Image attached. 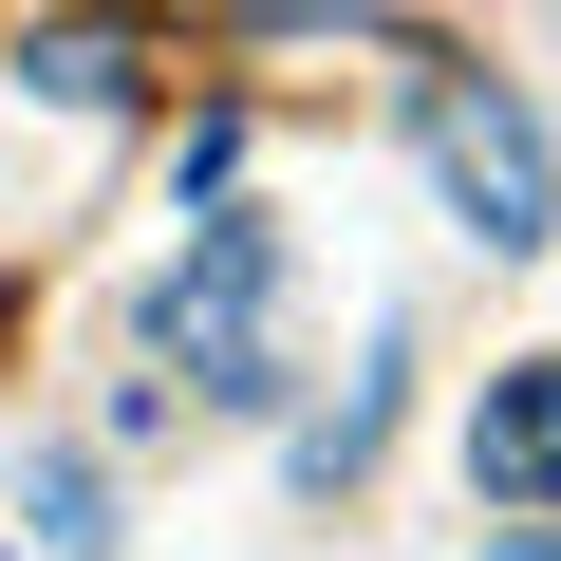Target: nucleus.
I'll list each match as a JSON object with an SVG mask.
<instances>
[{"label": "nucleus", "mask_w": 561, "mask_h": 561, "mask_svg": "<svg viewBox=\"0 0 561 561\" xmlns=\"http://www.w3.org/2000/svg\"><path fill=\"white\" fill-rule=\"evenodd\" d=\"M412 150H431V187H449V225H468L486 262L561 243V150H542V113H524L505 76H431V94H412Z\"/></svg>", "instance_id": "nucleus-2"}, {"label": "nucleus", "mask_w": 561, "mask_h": 561, "mask_svg": "<svg viewBox=\"0 0 561 561\" xmlns=\"http://www.w3.org/2000/svg\"><path fill=\"white\" fill-rule=\"evenodd\" d=\"M20 524H38L57 561H94V542H113V505H94V468H76V449H38V468H20Z\"/></svg>", "instance_id": "nucleus-4"}, {"label": "nucleus", "mask_w": 561, "mask_h": 561, "mask_svg": "<svg viewBox=\"0 0 561 561\" xmlns=\"http://www.w3.org/2000/svg\"><path fill=\"white\" fill-rule=\"evenodd\" d=\"M150 356L206 393V412H262L280 393V225L262 206H206L187 262L150 280Z\"/></svg>", "instance_id": "nucleus-1"}, {"label": "nucleus", "mask_w": 561, "mask_h": 561, "mask_svg": "<svg viewBox=\"0 0 561 561\" xmlns=\"http://www.w3.org/2000/svg\"><path fill=\"white\" fill-rule=\"evenodd\" d=\"M486 561H561V524H505V542H486Z\"/></svg>", "instance_id": "nucleus-5"}, {"label": "nucleus", "mask_w": 561, "mask_h": 561, "mask_svg": "<svg viewBox=\"0 0 561 561\" xmlns=\"http://www.w3.org/2000/svg\"><path fill=\"white\" fill-rule=\"evenodd\" d=\"M468 486H486V505H561V356H505V375H486Z\"/></svg>", "instance_id": "nucleus-3"}]
</instances>
